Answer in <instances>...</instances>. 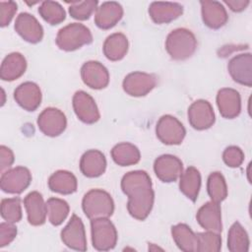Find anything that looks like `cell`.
<instances>
[{
  "label": "cell",
  "mask_w": 252,
  "mask_h": 252,
  "mask_svg": "<svg viewBox=\"0 0 252 252\" xmlns=\"http://www.w3.org/2000/svg\"><path fill=\"white\" fill-rule=\"evenodd\" d=\"M121 189L128 196L127 210L129 214L139 220L147 219L155 201V192L149 174L144 170L127 172L122 177Z\"/></svg>",
  "instance_id": "obj_1"
},
{
  "label": "cell",
  "mask_w": 252,
  "mask_h": 252,
  "mask_svg": "<svg viewBox=\"0 0 252 252\" xmlns=\"http://www.w3.org/2000/svg\"><path fill=\"white\" fill-rule=\"evenodd\" d=\"M197 48V39L194 33L184 28L170 32L165 40V49L174 60H185L191 57Z\"/></svg>",
  "instance_id": "obj_2"
},
{
  "label": "cell",
  "mask_w": 252,
  "mask_h": 252,
  "mask_svg": "<svg viewBox=\"0 0 252 252\" xmlns=\"http://www.w3.org/2000/svg\"><path fill=\"white\" fill-rule=\"evenodd\" d=\"M85 215L90 219L109 218L114 212V202L109 193L101 189H92L87 192L82 201Z\"/></svg>",
  "instance_id": "obj_3"
},
{
  "label": "cell",
  "mask_w": 252,
  "mask_h": 252,
  "mask_svg": "<svg viewBox=\"0 0 252 252\" xmlns=\"http://www.w3.org/2000/svg\"><path fill=\"white\" fill-rule=\"evenodd\" d=\"M92 41L93 35L90 29L79 23H72L63 27L56 35V44L64 51L76 50Z\"/></svg>",
  "instance_id": "obj_4"
},
{
  "label": "cell",
  "mask_w": 252,
  "mask_h": 252,
  "mask_svg": "<svg viewBox=\"0 0 252 252\" xmlns=\"http://www.w3.org/2000/svg\"><path fill=\"white\" fill-rule=\"evenodd\" d=\"M92 242L94 249L107 251L113 249L117 243V231L108 218L91 220Z\"/></svg>",
  "instance_id": "obj_5"
},
{
  "label": "cell",
  "mask_w": 252,
  "mask_h": 252,
  "mask_svg": "<svg viewBox=\"0 0 252 252\" xmlns=\"http://www.w3.org/2000/svg\"><path fill=\"white\" fill-rule=\"evenodd\" d=\"M156 134L158 139L165 145H179L185 137L186 130L177 118L166 114L158 119Z\"/></svg>",
  "instance_id": "obj_6"
},
{
  "label": "cell",
  "mask_w": 252,
  "mask_h": 252,
  "mask_svg": "<svg viewBox=\"0 0 252 252\" xmlns=\"http://www.w3.org/2000/svg\"><path fill=\"white\" fill-rule=\"evenodd\" d=\"M32 181V174L25 166H16L2 172L0 187L3 192L20 194L26 190Z\"/></svg>",
  "instance_id": "obj_7"
},
{
  "label": "cell",
  "mask_w": 252,
  "mask_h": 252,
  "mask_svg": "<svg viewBox=\"0 0 252 252\" xmlns=\"http://www.w3.org/2000/svg\"><path fill=\"white\" fill-rule=\"evenodd\" d=\"M37 126L44 135L56 137L62 134L66 129L67 119L60 109L47 107L38 115Z\"/></svg>",
  "instance_id": "obj_8"
},
{
  "label": "cell",
  "mask_w": 252,
  "mask_h": 252,
  "mask_svg": "<svg viewBox=\"0 0 252 252\" xmlns=\"http://www.w3.org/2000/svg\"><path fill=\"white\" fill-rule=\"evenodd\" d=\"M61 240L67 247L71 249L77 251L87 250L85 226L82 220L77 215H72L69 222L62 229Z\"/></svg>",
  "instance_id": "obj_9"
},
{
  "label": "cell",
  "mask_w": 252,
  "mask_h": 252,
  "mask_svg": "<svg viewBox=\"0 0 252 252\" xmlns=\"http://www.w3.org/2000/svg\"><path fill=\"white\" fill-rule=\"evenodd\" d=\"M157 85V77L154 74L133 72L128 74L122 83L123 90L132 96H144Z\"/></svg>",
  "instance_id": "obj_10"
},
{
  "label": "cell",
  "mask_w": 252,
  "mask_h": 252,
  "mask_svg": "<svg viewBox=\"0 0 252 252\" xmlns=\"http://www.w3.org/2000/svg\"><path fill=\"white\" fill-rule=\"evenodd\" d=\"M215 112L208 100L198 99L188 108V120L196 130L209 129L215 123Z\"/></svg>",
  "instance_id": "obj_11"
},
{
  "label": "cell",
  "mask_w": 252,
  "mask_h": 252,
  "mask_svg": "<svg viewBox=\"0 0 252 252\" xmlns=\"http://www.w3.org/2000/svg\"><path fill=\"white\" fill-rule=\"evenodd\" d=\"M73 108L77 117L84 123L93 124L98 121L100 114L94 99L86 92L78 91L73 96Z\"/></svg>",
  "instance_id": "obj_12"
},
{
  "label": "cell",
  "mask_w": 252,
  "mask_h": 252,
  "mask_svg": "<svg viewBox=\"0 0 252 252\" xmlns=\"http://www.w3.org/2000/svg\"><path fill=\"white\" fill-rule=\"evenodd\" d=\"M154 170L157 177L162 182H174L183 172L182 161L175 156L162 155L154 162Z\"/></svg>",
  "instance_id": "obj_13"
},
{
  "label": "cell",
  "mask_w": 252,
  "mask_h": 252,
  "mask_svg": "<svg viewBox=\"0 0 252 252\" xmlns=\"http://www.w3.org/2000/svg\"><path fill=\"white\" fill-rule=\"evenodd\" d=\"M227 70L234 82L247 87L252 86L251 53H241L232 57L228 62Z\"/></svg>",
  "instance_id": "obj_14"
},
{
  "label": "cell",
  "mask_w": 252,
  "mask_h": 252,
  "mask_svg": "<svg viewBox=\"0 0 252 252\" xmlns=\"http://www.w3.org/2000/svg\"><path fill=\"white\" fill-rule=\"evenodd\" d=\"M15 31L26 41L37 43L42 39L43 29L38 21L29 13H21L15 22Z\"/></svg>",
  "instance_id": "obj_15"
},
{
  "label": "cell",
  "mask_w": 252,
  "mask_h": 252,
  "mask_svg": "<svg viewBox=\"0 0 252 252\" xmlns=\"http://www.w3.org/2000/svg\"><path fill=\"white\" fill-rule=\"evenodd\" d=\"M81 77L88 87L100 90L109 83V73L107 69L98 61H88L81 68Z\"/></svg>",
  "instance_id": "obj_16"
},
{
  "label": "cell",
  "mask_w": 252,
  "mask_h": 252,
  "mask_svg": "<svg viewBox=\"0 0 252 252\" xmlns=\"http://www.w3.org/2000/svg\"><path fill=\"white\" fill-rule=\"evenodd\" d=\"M217 104L222 117L227 119L235 118L241 111L240 94L234 89H220L217 94Z\"/></svg>",
  "instance_id": "obj_17"
},
{
  "label": "cell",
  "mask_w": 252,
  "mask_h": 252,
  "mask_svg": "<svg viewBox=\"0 0 252 252\" xmlns=\"http://www.w3.org/2000/svg\"><path fill=\"white\" fill-rule=\"evenodd\" d=\"M16 102L27 111H34L41 102V91L32 82H25L14 91Z\"/></svg>",
  "instance_id": "obj_18"
},
{
  "label": "cell",
  "mask_w": 252,
  "mask_h": 252,
  "mask_svg": "<svg viewBox=\"0 0 252 252\" xmlns=\"http://www.w3.org/2000/svg\"><path fill=\"white\" fill-rule=\"evenodd\" d=\"M197 221L208 231L220 233L222 230L220 207L218 203L213 201L204 204L197 212Z\"/></svg>",
  "instance_id": "obj_19"
},
{
  "label": "cell",
  "mask_w": 252,
  "mask_h": 252,
  "mask_svg": "<svg viewBox=\"0 0 252 252\" xmlns=\"http://www.w3.org/2000/svg\"><path fill=\"white\" fill-rule=\"evenodd\" d=\"M123 8L118 2H103L96 8L94 13V23L102 30L113 28L122 18Z\"/></svg>",
  "instance_id": "obj_20"
},
{
  "label": "cell",
  "mask_w": 252,
  "mask_h": 252,
  "mask_svg": "<svg viewBox=\"0 0 252 252\" xmlns=\"http://www.w3.org/2000/svg\"><path fill=\"white\" fill-rule=\"evenodd\" d=\"M24 205L30 224L38 226L45 222L47 215L46 203H44L42 195L39 192L32 191L29 193L24 199Z\"/></svg>",
  "instance_id": "obj_21"
},
{
  "label": "cell",
  "mask_w": 252,
  "mask_h": 252,
  "mask_svg": "<svg viewBox=\"0 0 252 252\" xmlns=\"http://www.w3.org/2000/svg\"><path fill=\"white\" fill-rule=\"evenodd\" d=\"M202 19L204 24L214 30H218L225 25L228 16L223 5L218 1H201Z\"/></svg>",
  "instance_id": "obj_22"
},
{
  "label": "cell",
  "mask_w": 252,
  "mask_h": 252,
  "mask_svg": "<svg viewBox=\"0 0 252 252\" xmlns=\"http://www.w3.org/2000/svg\"><path fill=\"white\" fill-rule=\"evenodd\" d=\"M106 159L104 155L97 150H89L80 159L81 172L90 178L98 177L104 173Z\"/></svg>",
  "instance_id": "obj_23"
},
{
  "label": "cell",
  "mask_w": 252,
  "mask_h": 252,
  "mask_svg": "<svg viewBox=\"0 0 252 252\" xmlns=\"http://www.w3.org/2000/svg\"><path fill=\"white\" fill-rule=\"evenodd\" d=\"M183 13V7L175 2H153L149 14L156 24H166L177 19Z\"/></svg>",
  "instance_id": "obj_24"
},
{
  "label": "cell",
  "mask_w": 252,
  "mask_h": 252,
  "mask_svg": "<svg viewBox=\"0 0 252 252\" xmlns=\"http://www.w3.org/2000/svg\"><path fill=\"white\" fill-rule=\"evenodd\" d=\"M27 69V60L19 52L8 54L2 61L0 68V78L3 81H15L20 78Z\"/></svg>",
  "instance_id": "obj_25"
},
{
  "label": "cell",
  "mask_w": 252,
  "mask_h": 252,
  "mask_svg": "<svg viewBox=\"0 0 252 252\" xmlns=\"http://www.w3.org/2000/svg\"><path fill=\"white\" fill-rule=\"evenodd\" d=\"M78 186L76 176L67 170H57L48 179V187L52 192L69 195L76 192Z\"/></svg>",
  "instance_id": "obj_26"
},
{
  "label": "cell",
  "mask_w": 252,
  "mask_h": 252,
  "mask_svg": "<svg viewBox=\"0 0 252 252\" xmlns=\"http://www.w3.org/2000/svg\"><path fill=\"white\" fill-rule=\"evenodd\" d=\"M171 234L175 244L184 252L198 251V238L195 232L185 223H178L171 227Z\"/></svg>",
  "instance_id": "obj_27"
},
{
  "label": "cell",
  "mask_w": 252,
  "mask_h": 252,
  "mask_svg": "<svg viewBox=\"0 0 252 252\" xmlns=\"http://www.w3.org/2000/svg\"><path fill=\"white\" fill-rule=\"evenodd\" d=\"M179 178L180 191L192 202H195L201 187V174L199 170L194 166H189L181 173Z\"/></svg>",
  "instance_id": "obj_28"
},
{
  "label": "cell",
  "mask_w": 252,
  "mask_h": 252,
  "mask_svg": "<svg viewBox=\"0 0 252 252\" xmlns=\"http://www.w3.org/2000/svg\"><path fill=\"white\" fill-rule=\"evenodd\" d=\"M128 51V39L122 32H115L106 37L103 43V53L110 61L121 60Z\"/></svg>",
  "instance_id": "obj_29"
},
{
  "label": "cell",
  "mask_w": 252,
  "mask_h": 252,
  "mask_svg": "<svg viewBox=\"0 0 252 252\" xmlns=\"http://www.w3.org/2000/svg\"><path fill=\"white\" fill-rule=\"evenodd\" d=\"M111 157L114 162L120 166L133 165L139 162L141 154L139 149L131 143H119L111 150Z\"/></svg>",
  "instance_id": "obj_30"
},
{
  "label": "cell",
  "mask_w": 252,
  "mask_h": 252,
  "mask_svg": "<svg viewBox=\"0 0 252 252\" xmlns=\"http://www.w3.org/2000/svg\"><path fill=\"white\" fill-rule=\"evenodd\" d=\"M249 236L243 226L235 221L229 228L227 248L230 252H247L249 250Z\"/></svg>",
  "instance_id": "obj_31"
},
{
  "label": "cell",
  "mask_w": 252,
  "mask_h": 252,
  "mask_svg": "<svg viewBox=\"0 0 252 252\" xmlns=\"http://www.w3.org/2000/svg\"><path fill=\"white\" fill-rule=\"evenodd\" d=\"M207 190L211 200L215 203L220 204L226 198L227 187L225 179L220 172L215 171L209 175L207 182Z\"/></svg>",
  "instance_id": "obj_32"
},
{
  "label": "cell",
  "mask_w": 252,
  "mask_h": 252,
  "mask_svg": "<svg viewBox=\"0 0 252 252\" xmlns=\"http://www.w3.org/2000/svg\"><path fill=\"white\" fill-rule=\"evenodd\" d=\"M69 205L66 201L59 198H49L46 201V211L51 224H61L69 214Z\"/></svg>",
  "instance_id": "obj_33"
},
{
  "label": "cell",
  "mask_w": 252,
  "mask_h": 252,
  "mask_svg": "<svg viewBox=\"0 0 252 252\" xmlns=\"http://www.w3.org/2000/svg\"><path fill=\"white\" fill-rule=\"evenodd\" d=\"M41 18L50 25H58L66 18L64 8L55 1H43L38 8Z\"/></svg>",
  "instance_id": "obj_34"
},
{
  "label": "cell",
  "mask_w": 252,
  "mask_h": 252,
  "mask_svg": "<svg viewBox=\"0 0 252 252\" xmlns=\"http://www.w3.org/2000/svg\"><path fill=\"white\" fill-rule=\"evenodd\" d=\"M1 217L8 222H18L22 219L21 199L19 197L6 198L1 201Z\"/></svg>",
  "instance_id": "obj_35"
},
{
  "label": "cell",
  "mask_w": 252,
  "mask_h": 252,
  "mask_svg": "<svg viewBox=\"0 0 252 252\" xmlns=\"http://www.w3.org/2000/svg\"><path fill=\"white\" fill-rule=\"evenodd\" d=\"M198 252H219L221 248V237L214 231L198 232Z\"/></svg>",
  "instance_id": "obj_36"
},
{
  "label": "cell",
  "mask_w": 252,
  "mask_h": 252,
  "mask_svg": "<svg viewBox=\"0 0 252 252\" xmlns=\"http://www.w3.org/2000/svg\"><path fill=\"white\" fill-rule=\"evenodd\" d=\"M98 2L95 0L72 1L69 7V13L72 18L80 21L88 20L97 8Z\"/></svg>",
  "instance_id": "obj_37"
},
{
  "label": "cell",
  "mask_w": 252,
  "mask_h": 252,
  "mask_svg": "<svg viewBox=\"0 0 252 252\" xmlns=\"http://www.w3.org/2000/svg\"><path fill=\"white\" fill-rule=\"evenodd\" d=\"M222 159L227 166L238 167L244 160V154L239 147L229 146L223 151Z\"/></svg>",
  "instance_id": "obj_38"
},
{
  "label": "cell",
  "mask_w": 252,
  "mask_h": 252,
  "mask_svg": "<svg viewBox=\"0 0 252 252\" xmlns=\"http://www.w3.org/2000/svg\"><path fill=\"white\" fill-rule=\"evenodd\" d=\"M17 12V4L14 1L0 2V26L6 27L10 24Z\"/></svg>",
  "instance_id": "obj_39"
},
{
  "label": "cell",
  "mask_w": 252,
  "mask_h": 252,
  "mask_svg": "<svg viewBox=\"0 0 252 252\" xmlns=\"http://www.w3.org/2000/svg\"><path fill=\"white\" fill-rule=\"evenodd\" d=\"M17 236V227L12 222L0 223V247L9 245Z\"/></svg>",
  "instance_id": "obj_40"
},
{
  "label": "cell",
  "mask_w": 252,
  "mask_h": 252,
  "mask_svg": "<svg viewBox=\"0 0 252 252\" xmlns=\"http://www.w3.org/2000/svg\"><path fill=\"white\" fill-rule=\"evenodd\" d=\"M14 162V154L11 149L2 145L0 146V170L4 172L6 168H9Z\"/></svg>",
  "instance_id": "obj_41"
},
{
  "label": "cell",
  "mask_w": 252,
  "mask_h": 252,
  "mask_svg": "<svg viewBox=\"0 0 252 252\" xmlns=\"http://www.w3.org/2000/svg\"><path fill=\"white\" fill-rule=\"evenodd\" d=\"M250 1L248 0H225L224 4H226L229 9L233 12H241L246 9L249 5Z\"/></svg>",
  "instance_id": "obj_42"
}]
</instances>
